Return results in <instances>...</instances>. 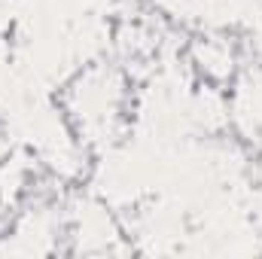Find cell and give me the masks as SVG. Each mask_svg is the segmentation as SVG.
<instances>
[{"mask_svg": "<svg viewBox=\"0 0 262 259\" xmlns=\"http://www.w3.org/2000/svg\"><path fill=\"white\" fill-rule=\"evenodd\" d=\"M58 107L92 153L116 149L131 131L134 79L107 55L92 58L61 82Z\"/></svg>", "mask_w": 262, "mask_h": 259, "instance_id": "obj_1", "label": "cell"}, {"mask_svg": "<svg viewBox=\"0 0 262 259\" xmlns=\"http://www.w3.org/2000/svg\"><path fill=\"white\" fill-rule=\"evenodd\" d=\"M186 64L192 67L198 82H210V85H223L232 89V82L241 76V46L229 31H198L195 37L183 46Z\"/></svg>", "mask_w": 262, "mask_h": 259, "instance_id": "obj_2", "label": "cell"}]
</instances>
